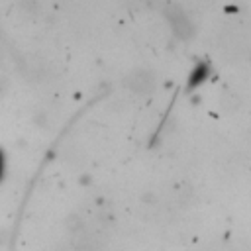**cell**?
Returning a JSON list of instances; mask_svg holds the SVG:
<instances>
[{
    "label": "cell",
    "instance_id": "6da1fadb",
    "mask_svg": "<svg viewBox=\"0 0 251 251\" xmlns=\"http://www.w3.org/2000/svg\"><path fill=\"white\" fill-rule=\"evenodd\" d=\"M169 22L173 24V29H175L178 35H182V37L188 35L190 29H192V25H190V22L186 20V16H184L182 12H178V10H176L175 14H173V12L169 14Z\"/></svg>",
    "mask_w": 251,
    "mask_h": 251
},
{
    "label": "cell",
    "instance_id": "7a4b0ae2",
    "mask_svg": "<svg viewBox=\"0 0 251 251\" xmlns=\"http://www.w3.org/2000/svg\"><path fill=\"white\" fill-rule=\"evenodd\" d=\"M206 75H208V67H206V65H200V67H198V71H194V73H192V78H190V84L194 86V84H198V82H202Z\"/></svg>",
    "mask_w": 251,
    "mask_h": 251
},
{
    "label": "cell",
    "instance_id": "3957f363",
    "mask_svg": "<svg viewBox=\"0 0 251 251\" xmlns=\"http://www.w3.org/2000/svg\"><path fill=\"white\" fill-rule=\"evenodd\" d=\"M2 173H4V157L0 153V176H2Z\"/></svg>",
    "mask_w": 251,
    "mask_h": 251
}]
</instances>
